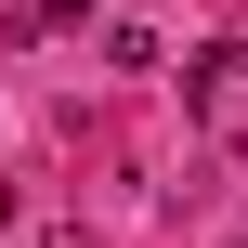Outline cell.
<instances>
[{
    "label": "cell",
    "instance_id": "obj_1",
    "mask_svg": "<svg viewBox=\"0 0 248 248\" xmlns=\"http://www.w3.org/2000/svg\"><path fill=\"white\" fill-rule=\"evenodd\" d=\"M235 92H248V39H209V52L183 65V105H196V118H222Z\"/></svg>",
    "mask_w": 248,
    "mask_h": 248
},
{
    "label": "cell",
    "instance_id": "obj_2",
    "mask_svg": "<svg viewBox=\"0 0 248 248\" xmlns=\"http://www.w3.org/2000/svg\"><path fill=\"white\" fill-rule=\"evenodd\" d=\"M78 13H92V0H0V26H13V39H52V26H78Z\"/></svg>",
    "mask_w": 248,
    "mask_h": 248
},
{
    "label": "cell",
    "instance_id": "obj_3",
    "mask_svg": "<svg viewBox=\"0 0 248 248\" xmlns=\"http://www.w3.org/2000/svg\"><path fill=\"white\" fill-rule=\"evenodd\" d=\"M0 222H13V183H0Z\"/></svg>",
    "mask_w": 248,
    "mask_h": 248
}]
</instances>
